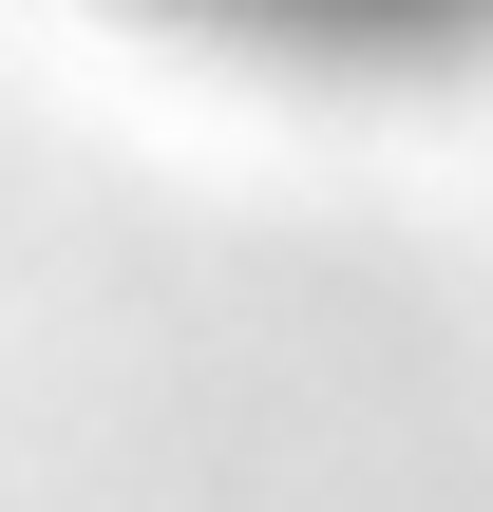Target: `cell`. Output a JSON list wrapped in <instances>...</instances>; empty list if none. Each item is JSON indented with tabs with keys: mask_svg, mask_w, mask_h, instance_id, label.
I'll list each match as a JSON object with an SVG mask.
<instances>
[{
	"mask_svg": "<svg viewBox=\"0 0 493 512\" xmlns=\"http://www.w3.org/2000/svg\"><path fill=\"white\" fill-rule=\"evenodd\" d=\"M152 19H209L247 57H456V38H493V0H152Z\"/></svg>",
	"mask_w": 493,
	"mask_h": 512,
	"instance_id": "cell-1",
	"label": "cell"
}]
</instances>
